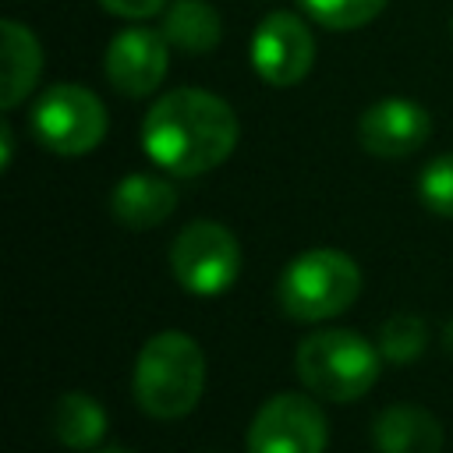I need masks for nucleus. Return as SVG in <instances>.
Masks as SVG:
<instances>
[{"label":"nucleus","mask_w":453,"mask_h":453,"mask_svg":"<svg viewBox=\"0 0 453 453\" xmlns=\"http://www.w3.org/2000/svg\"><path fill=\"white\" fill-rule=\"evenodd\" d=\"M237 145V117L226 99L205 88H173L159 96L142 120L145 156L173 173L198 177L216 170Z\"/></svg>","instance_id":"obj_1"},{"label":"nucleus","mask_w":453,"mask_h":453,"mask_svg":"<svg viewBox=\"0 0 453 453\" xmlns=\"http://www.w3.org/2000/svg\"><path fill=\"white\" fill-rule=\"evenodd\" d=\"M134 400L149 418L173 421L195 411L205 389V354L202 347L180 333V329H163L145 340L134 361V379H131Z\"/></svg>","instance_id":"obj_2"},{"label":"nucleus","mask_w":453,"mask_h":453,"mask_svg":"<svg viewBox=\"0 0 453 453\" xmlns=\"http://www.w3.org/2000/svg\"><path fill=\"white\" fill-rule=\"evenodd\" d=\"M379 347L354 329H319L297 347V379L322 400L350 403L379 379Z\"/></svg>","instance_id":"obj_3"},{"label":"nucleus","mask_w":453,"mask_h":453,"mask_svg":"<svg viewBox=\"0 0 453 453\" xmlns=\"http://www.w3.org/2000/svg\"><path fill=\"white\" fill-rule=\"evenodd\" d=\"M361 294V269L347 251L308 248L280 276V308L297 322H322L347 311Z\"/></svg>","instance_id":"obj_4"},{"label":"nucleus","mask_w":453,"mask_h":453,"mask_svg":"<svg viewBox=\"0 0 453 453\" xmlns=\"http://www.w3.org/2000/svg\"><path fill=\"white\" fill-rule=\"evenodd\" d=\"M32 134L57 156H85L106 134V106L81 85H50L32 106Z\"/></svg>","instance_id":"obj_5"},{"label":"nucleus","mask_w":453,"mask_h":453,"mask_svg":"<svg viewBox=\"0 0 453 453\" xmlns=\"http://www.w3.org/2000/svg\"><path fill=\"white\" fill-rule=\"evenodd\" d=\"M170 269L188 294L216 297V294L230 290L241 273L237 237L216 219H195L173 237Z\"/></svg>","instance_id":"obj_6"},{"label":"nucleus","mask_w":453,"mask_h":453,"mask_svg":"<svg viewBox=\"0 0 453 453\" xmlns=\"http://www.w3.org/2000/svg\"><path fill=\"white\" fill-rule=\"evenodd\" d=\"M326 414L311 396L276 393L248 425V453H326Z\"/></svg>","instance_id":"obj_7"},{"label":"nucleus","mask_w":453,"mask_h":453,"mask_svg":"<svg viewBox=\"0 0 453 453\" xmlns=\"http://www.w3.org/2000/svg\"><path fill=\"white\" fill-rule=\"evenodd\" d=\"M251 67L265 85H297L315 64V39L308 25L290 11L265 14L251 32Z\"/></svg>","instance_id":"obj_8"},{"label":"nucleus","mask_w":453,"mask_h":453,"mask_svg":"<svg viewBox=\"0 0 453 453\" xmlns=\"http://www.w3.org/2000/svg\"><path fill=\"white\" fill-rule=\"evenodd\" d=\"M166 64H170V42L159 28H124L110 39L106 57H103V71L106 81L131 99H142L149 92L159 88V81L166 78Z\"/></svg>","instance_id":"obj_9"},{"label":"nucleus","mask_w":453,"mask_h":453,"mask_svg":"<svg viewBox=\"0 0 453 453\" xmlns=\"http://www.w3.org/2000/svg\"><path fill=\"white\" fill-rule=\"evenodd\" d=\"M428 131H432L428 110L403 96H386L372 103L357 120L361 145L379 159H400V156L418 152Z\"/></svg>","instance_id":"obj_10"},{"label":"nucleus","mask_w":453,"mask_h":453,"mask_svg":"<svg viewBox=\"0 0 453 453\" xmlns=\"http://www.w3.org/2000/svg\"><path fill=\"white\" fill-rule=\"evenodd\" d=\"M0 53H4V71H0V106L14 110L28 92L35 88L42 74V50L39 39L28 25L4 18L0 25Z\"/></svg>","instance_id":"obj_11"},{"label":"nucleus","mask_w":453,"mask_h":453,"mask_svg":"<svg viewBox=\"0 0 453 453\" xmlns=\"http://www.w3.org/2000/svg\"><path fill=\"white\" fill-rule=\"evenodd\" d=\"M177 209V191L156 173H127L110 191V212L131 230H152Z\"/></svg>","instance_id":"obj_12"},{"label":"nucleus","mask_w":453,"mask_h":453,"mask_svg":"<svg viewBox=\"0 0 453 453\" xmlns=\"http://www.w3.org/2000/svg\"><path fill=\"white\" fill-rule=\"evenodd\" d=\"M372 439H375L379 453H439L442 449V425L425 407L396 403L375 418Z\"/></svg>","instance_id":"obj_13"},{"label":"nucleus","mask_w":453,"mask_h":453,"mask_svg":"<svg viewBox=\"0 0 453 453\" xmlns=\"http://www.w3.org/2000/svg\"><path fill=\"white\" fill-rule=\"evenodd\" d=\"M159 32L173 50L184 53H209L223 39V21L219 11L209 0H173L163 7V25Z\"/></svg>","instance_id":"obj_14"},{"label":"nucleus","mask_w":453,"mask_h":453,"mask_svg":"<svg viewBox=\"0 0 453 453\" xmlns=\"http://www.w3.org/2000/svg\"><path fill=\"white\" fill-rule=\"evenodd\" d=\"M53 435L67 449H92L106 435V411L88 393H64L53 407Z\"/></svg>","instance_id":"obj_15"},{"label":"nucleus","mask_w":453,"mask_h":453,"mask_svg":"<svg viewBox=\"0 0 453 453\" xmlns=\"http://www.w3.org/2000/svg\"><path fill=\"white\" fill-rule=\"evenodd\" d=\"M425 343H428V326L411 311H400V315L386 319L382 329H379V354L386 361H396V365L414 361L425 350Z\"/></svg>","instance_id":"obj_16"},{"label":"nucleus","mask_w":453,"mask_h":453,"mask_svg":"<svg viewBox=\"0 0 453 453\" xmlns=\"http://www.w3.org/2000/svg\"><path fill=\"white\" fill-rule=\"evenodd\" d=\"M301 4L311 14V21H319L322 28H333V32L361 28L372 18H379L386 7V0H301Z\"/></svg>","instance_id":"obj_17"},{"label":"nucleus","mask_w":453,"mask_h":453,"mask_svg":"<svg viewBox=\"0 0 453 453\" xmlns=\"http://www.w3.org/2000/svg\"><path fill=\"white\" fill-rule=\"evenodd\" d=\"M418 195H421V202H425L432 212L453 219V152L435 156V159L421 170V177H418Z\"/></svg>","instance_id":"obj_18"},{"label":"nucleus","mask_w":453,"mask_h":453,"mask_svg":"<svg viewBox=\"0 0 453 453\" xmlns=\"http://www.w3.org/2000/svg\"><path fill=\"white\" fill-rule=\"evenodd\" d=\"M110 14L117 18H127V21H145L152 14H163L166 0H99Z\"/></svg>","instance_id":"obj_19"},{"label":"nucleus","mask_w":453,"mask_h":453,"mask_svg":"<svg viewBox=\"0 0 453 453\" xmlns=\"http://www.w3.org/2000/svg\"><path fill=\"white\" fill-rule=\"evenodd\" d=\"M0 149H4L0 166L7 170V166H11V124H0Z\"/></svg>","instance_id":"obj_20"},{"label":"nucleus","mask_w":453,"mask_h":453,"mask_svg":"<svg viewBox=\"0 0 453 453\" xmlns=\"http://www.w3.org/2000/svg\"><path fill=\"white\" fill-rule=\"evenodd\" d=\"M446 343L453 347V322H449V329H446Z\"/></svg>","instance_id":"obj_21"},{"label":"nucleus","mask_w":453,"mask_h":453,"mask_svg":"<svg viewBox=\"0 0 453 453\" xmlns=\"http://www.w3.org/2000/svg\"><path fill=\"white\" fill-rule=\"evenodd\" d=\"M103 453H127V449H103Z\"/></svg>","instance_id":"obj_22"}]
</instances>
